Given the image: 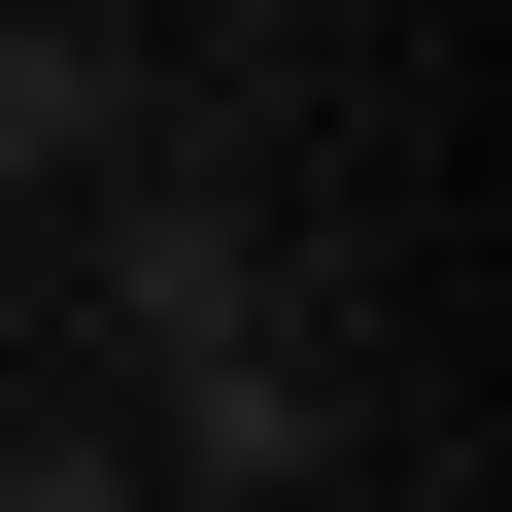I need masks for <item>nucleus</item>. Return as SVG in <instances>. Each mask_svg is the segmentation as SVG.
<instances>
[{
    "label": "nucleus",
    "instance_id": "nucleus-1",
    "mask_svg": "<svg viewBox=\"0 0 512 512\" xmlns=\"http://www.w3.org/2000/svg\"><path fill=\"white\" fill-rule=\"evenodd\" d=\"M308 478H342V376H308V308H274V342L171 376V512H308Z\"/></svg>",
    "mask_w": 512,
    "mask_h": 512
},
{
    "label": "nucleus",
    "instance_id": "nucleus-2",
    "mask_svg": "<svg viewBox=\"0 0 512 512\" xmlns=\"http://www.w3.org/2000/svg\"><path fill=\"white\" fill-rule=\"evenodd\" d=\"M103 308H137V376H205V342H274V239H239V205H137Z\"/></svg>",
    "mask_w": 512,
    "mask_h": 512
},
{
    "label": "nucleus",
    "instance_id": "nucleus-3",
    "mask_svg": "<svg viewBox=\"0 0 512 512\" xmlns=\"http://www.w3.org/2000/svg\"><path fill=\"white\" fill-rule=\"evenodd\" d=\"M137 103H103V35H69V0H0V205H35V171H103Z\"/></svg>",
    "mask_w": 512,
    "mask_h": 512
}]
</instances>
